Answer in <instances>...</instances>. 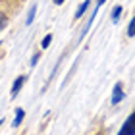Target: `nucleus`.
<instances>
[{
  "instance_id": "obj_1",
  "label": "nucleus",
  "mask_w": 135,
  "mask_h": 135,
  "mask_svg": "<svg viewBox=\"0 0 135 135\" xmlns=\"http://www.w3.org/2000/svg\"><path fill=\"white\" fill-rule=\"evenodd\" d=\"M118 135H135V112L126 118V122L122 124Z\"/></svg>"
},
{
  "instance_id": "obj_2",
  "label": "nucleus",
  "mask_w": 135,
  "mask_h": 135,
  "mask_svg": "<svg viewBox=\"0 0 135 135\" xmlns=\"http://www.w3.org/2000/svg\"><path fill=\"white\" fill-rule=\"evenodd\" d=\"M126 99V93H124V87H122V83H116L114 85V91H112V99H110V102L112 104H118Z\"/></svg>"
},
{
  "instance_id": "obj_3",
  "label": "nucleus",
  "mask_w": 135,
  "mask_h": 135,
  "mask_svg": "<svg viewBox=\"0 0 135 135\" xmlns=\"http://www.w3.org/2000/svg\"><path fill=\"white\" fill-rule=\"evenodd\" d=\"M25 75H20V77H16V81H14V85H12V91H10V95H12V99H16L17 97V93L21 91V87H23V83H25Z\"/></svg>"
},
{
  "instance_id": "obj_4",
  "label": "nucleus",
  "mask_w": 135,
  "mask_h": 135,
  "mask_svg": "<svg viewBox=\"0 0 135 135\" xmlns=\"http://www.w3.org/2000/svg\"><path fill=\"white\" fill-rule=\"evenodd\" d=\"M23 118H25V110L23 108H16V120H14V127H20L21 126V122H23Z\"/></svg>"
},
{
  "instance_id": "obj_5",
  "label": "nucleus",
  "mask_w": 135,
  "mask_h": 135,
  "mask_svg": "<svg viewBox=\"0 0 135 135\" xmlns=\"http://www.w3.org/2000/svg\"><path fill=\"white\" fill-rule=\"evenodd\" d=\"M122 12H124V8H122L120 4H116V6H114V10H112V14H110V20H112L114 23H118L120 16H122Z\"/></svg>"
},
{
  "instance_id": "obj_6",
  "label": "nucleus",
  "mask_w": 135,
  "mask_h": 135,
  "mask_svg": "<svg viewBox=\"0 0 135 135\" xmlns=\"http://www.w3.org/2000/svg\"><path fill=\"white\" fill-rule=\"evenodd\" d=\"M89 6H91V0H85L83 4H79V8H77V12H75V20H79V17H81L85 12H87Z\"/></svg>"
},
{
  "instance_id": "obj_7",
  "label": "nucleus",
  "mask_w": 135,
  "mask_h": 135,
  "mask_svg": "<svg viewBox=\"0 0 135 135\" xmlns=\"http://www.w3.org/2000/svg\"><path fill=\"white\" fill-rule=\"evenodd\" d=\"M35 14H37V6H31V10H29V14H27V20H25V25H31L33 23Z\"/></svg>"
},
{
  "instance_id": "obj_8",
  "label": "nucleus",
  "mask_w": 135,
  "mask_h": 135,
  "mask_svg": "<svg viewBox=\"0 0 135 135\" xmlns=\"http://www.w3.org/2000/svg\"><path fill=\"white\" fill-rule=\"evenodd\" d=\"M127 37H135V16L129 21V25H127Z\"/></svg>"
},
{
  "instance_id": "obj_9",
  "label": "nucleus",
  "mask_w": 135,
  "mask_h": 135,
  "mask_svg": "<svg viewBox=\"0 0 135 135\" xmlns=\"http://www.w3.org/2000/svg\"><path fill=\"white\" fill-rule=\"evenodd\" d=\"M50 42H52V35H46L45 39H42V42H41V48H42V50L48 48V46H50Z\"/></svg>"
},
{
  "instance_id": "obj_10",
  "label": "nucleus",
  "mask_w": 135,
  "mask_h": 135,
  "mask_svg": "<svg viewBox=\"0 0 135 135\" xmlns=\"http://www.w3.org/2000/svg\"><path fill=\"white\" fill-rule=\"evenodd\" d=\"M6 25H8V17H6L4 12H0V31H2Z\"/></svg>"
},
{
  "instance_id": "obj_11",
  "label": "nucleus",
  "mask_w": 135,
  "mask_h": 135,
  "mask_svg": "<svg viewBox=\"0 0 135 135\" xmlns=\"http://www.w3.org/2000/svg\"><path fill=\"white\" fill-rule=\"evenodd\" d=\"M41 54H42V52H35V54H33V58H31V66H37V62L41 60Z\"/></svg>"
},
{
  "instance_id": "obj_12",
  "label": "nucleus",
  "mask_w": 135,
  "mask_h": 135,
  "mask_svg": "<svg viewBox=\"0 0 135 135\" xmlns=\"http://www.w3.org/2000/svg\"><path fill=\"white\" fill-rule=\"evenodd\" d=\"M104 2H106V0H97V6H99V8H100V6H102Z\"/></svg>"
},
{
  "instance_id": "obj_13",
  "label": "nucleus",
  "mask_w": 135,
  "mask_h": 135,
  "mask_svg": "<svg viewBox=\"0 0 135 135\" xmlns=\"http://www.w3.org/2000/svg\"><path fill=\"white\" fill-rule=\"evenodd\" d=\"M54 4H56V6H60V4H64V0H54Z\"/></svg>"
},
{
  "instance_id": "obj_14",
  "label": "nucleus",
  "mask_w": 135,
  "mask_h": 135,
  "mask_svg": "<svg viewBox=\"0 0 135 135\" xmlns=\"http://www.w3.org/2000/svg\"><path fill=\"white\" fill-rule=\"evenodd\" d=\"M97 135H106V133H104V131H99V133H97Z\"/></svg>"
},
{
  "instance_id": "obj_15",
  "label": "nucleus",
  "mask_w": 135,
  "mask_h": 135,
  "mask_svg": "<svg viewBox=\"0 0 135 135\" xmlns=\"http://www.w3.org/2000/svg\"><path fill=\"white\" fill-rule=\"evenodd\" d=\"M2 124H4V120H0V126H2Z\"/></svg>"
}]
</instances>
